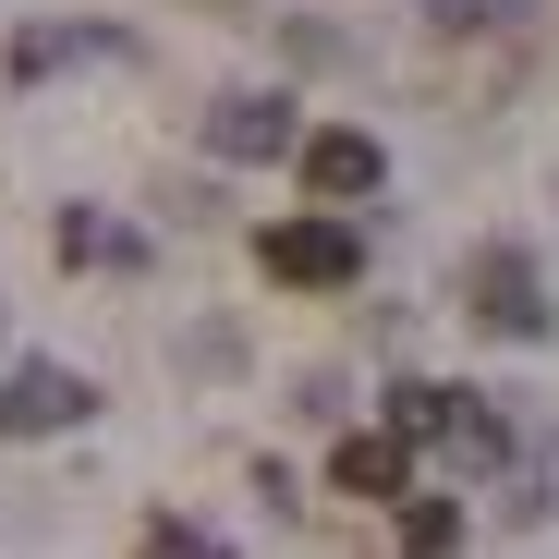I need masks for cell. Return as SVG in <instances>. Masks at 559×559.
I'll use <instances>...</instances> for the list:
<instances>
[{
	"instance_id": "6da1fadb",
	"label": "cell",
	"mask_w": 559,
	"mask_h": 559,
	"mask_svg": "<svg viewBox=\"0 0 559 559\" xmlns=\"http://www.w3.org/2000/svg\"><path fill=\"white\" fill-rule=\"evenodd\" d=\"M255 267L293 280V293H341V280L365 267V243H353V219H267L255 231Z\"/></svg>"
},
{
	"instance_id": "7a4b0ae2",
	"label": "cell",
	"mask_w": 559,
	"mask_h": 559,
	"mask_svg": "<svg viewBox=\"0 0 559 559\" xmlns=\"http://www.w3.org/2000/svg\"><path fill=\"white\" fill-rule=\"evenodd\" d=\"M293 170H305V195H317V207H365V195H378V182H390L378 134H353V122L305 134V146H293Z\"/></svg>"
},
{
	"instance_id": "3957f363",
	"label": "cell",
	"mask_w": 559,
	"mask_h": 559,
	"mask_svg": "<svg viewBox=\"0 0 559 559\" xmlns=\"http://www.w3.org/2000/svg\"><path fill=\"white\" fill-rule=\"evenodd\" d=\"M85 414H98V390H85L73 365H13V378H0V426H13V438H61Z\"/></svg>"
},
{
	"instance_id": "277c9868",
	"label": "cell",
	"mask_w": 559,
	"mask_h": 559,
	"mask_svg": "<svg viewBox=\"0 0 559 559\" xmlns=\"http://www.w3.org/2000/svg\"><path fill=\"white\" fill-rule=\"evenodd\" d=\"M475 329H499V341H547V293H535L523 255H475Z\"/></svg>"
},
{
	"instance_id": "5b68a950",
	"label": "cell",
	"mask_w": 559,
	"mask_h": 559,
	"mask_svg": "<svg viewBox=\"0 0 559 559\" xmlns=\"http://www.w3.org/2000/svg\"><path fill=\"white\" fill-rule=\"evenodd\" d=\"M207 146L255 170V158H293L305 134H293V110H280V98H219V110H207Z\"/></svg>"
},
{
	"instance_id": "8992f818",
	"label": "cell",
	"mask_w": 559,
	"mask_h": 559,
	"mask_svg": "<svg viewBox=\"0 0 559 559\" xmlns=\"http://www.w3.org/2000/svg\"><path fill=\"white\" fill-rule=\"evenodd\" d=\"M329 475H341L353 499H414V450L378 426V438H341V462H329Z\"/></svg>"
},
{
	"instance_id": "52a82bcc",
	"label": "cell",
	"mask_w": 559,
	"mask_h": 559,
	"mask_svg": "<svg viewBox=\"0 0 559 559\" xmlns=\"http://www.w3.org/2000/svg\"><path fill=\"white\" fill-rule=\"evenodd\" d=\"M85 49H122V37H110V25H37V37H13V73L37 85L49 61H85Z\"/></svg>"
},
{
	"instance_id": "ba28073f",
	"label": "cell",
	"mask_w": 559,
	"mask_h": 559,
	"mask_svg": "<svg viewBox=\"0 0 559 559\" xmlns=\"http://www.w3.org/2000/svg\"><path fill=\"white\" fill-rule=\"evenodd\" d=\"M402 547H414V559H450V547H462V511H450V499H402Z\"/></svg>"
},
{
	"instance_id": "9c48e42d",
	"label": "cell",
	"mask_w": 559,
	"mask_h": 559,
	"mask_svg": "<svg viewBox=\"0 0 559 559\" xmlns=\"http://www.w3.org/2000/svg\"><path fill=\"white\" fill-rule=\"evenodd\" d=\"M61 255H110V267H134L146 243H134V231H110V219H61Z\"/></svg>"
},
{
	"instance_id": "30bf717a",
	"label": "cell",
	"mask_w": 559,
	"mask_h": 559,
	"mask_svg": "<svg viewBox=\"0 0 559 559\" xmlns=\"http://www.w3.org/2000/svg\"><path fill=\"white\" fill-rule=\"evenodd\" d=\"M426 13H438V25H511L523 0H426Z\"/></svg>"
}]
</instances>
